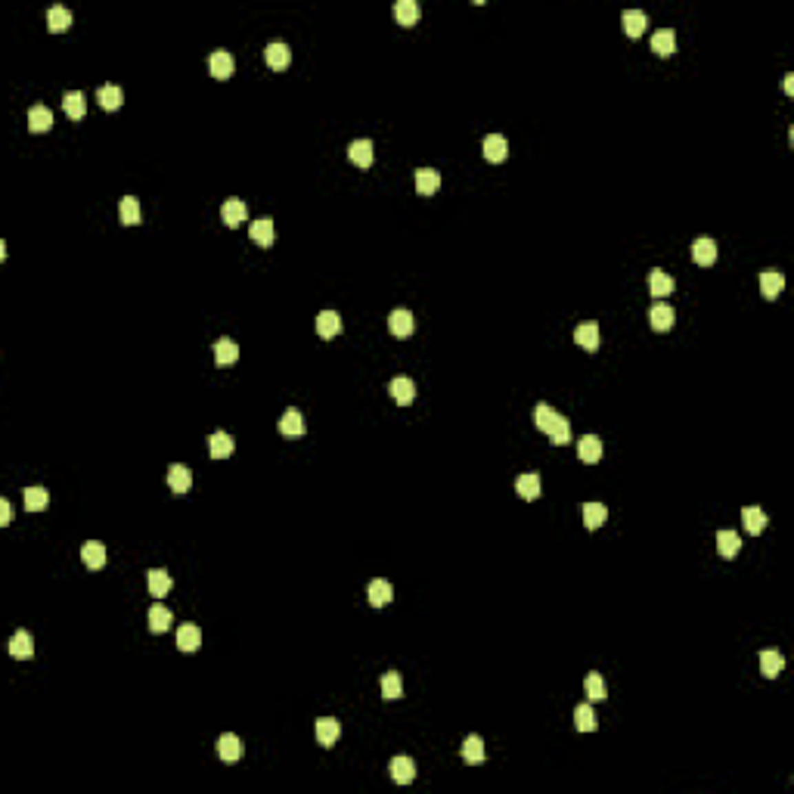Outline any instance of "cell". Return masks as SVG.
<instances>
[{"mask_svg": "<svg viewBox=\"0 0 794 794\" xmlns=\"http://www.w3.org/2000/svg\"><path fill=\"white\" fill-rule=\"evenodd\" d=\"M264 63L270 65V69H286L289 63H292V50H289L282 41H270L267 47H264Z\"/></svg>", "mask_w": 794, "mask_h": 794, "instance_id": "6da1fadb", "label": "cell"}, {"mask_svg": "<svg viewBox=\"0 0 794 794\" xmlns=\"http://www.w3.org/2000/svg\"><path fill=\"white\" fill-rule=\"evenodd\" d=\"M208 69H211V75L218 78V81H227V78L233 75V69H236V59H233L227 50H214L211 56H208Z\"/></svg>", "mask_w": 794, "mask_h": 794, "instance_id": "7a4b0ae2", "label": "cell"}, {"mask_svg": "<svg viewBox=\"0 0 794 794\" xmlns=\"http://www.w3.org/2000/svg\"><path fill=\"white\" fill-rule=\"evenodd\" d=\"M348 158L357 165V168H369V165L375 162V146H373V140H354V143L348 146Z\"/></svg>", "mask_w": 794, "mask_h": 794, "instance_id": "3957f363", "label": "cell"}, {"mask_svg": "<svg viewBox=\"0 0 794 794\" xmlns=\"http://www.w3.org/2000/svg\"><path fill=\"white\" fill-rule=\"evenodd\" d=\"M366 599H369V605H373V608H382V605H388V602L394 599V589H391V583H388V581H382V577H375V581H369V587H366Z\"/></svg>", "mask_w": 794, "mask_h": 794, "instance_id": "277c9868", "label": "cell"}, {"mask_svg": "<svg viewBox=\"0 0 794 794\" xmlns=\"http://www.w3.org/2000/svg\"><path fill=\"white\" fill-rule=\"evenodd\" d=\"M388 329H391V335L397 338H407L410 332H413V313L404 311V307H397V311L388 313Z\"/></svg>", "mask_w": 794, "mask_h": 794, "instance_id": "5b68a950", "label": "cell"}, {"mask_svg": "<svg viewBox=\"0 0 794 794\" xmlns=\"http://www.w3.org/2000/svg\"><path fill=\"white\" fill-rule=\"evenodd\" d=\"M692 258H695V264H698V267H711V264L717 261V242H713V239H707V236L695 239V242H692Z\"/></svg>", "mask_w": 794, "mask_h": 794, "instance_id": "8992f818", "label": "cell"}, {"mask_svg": "<svg viewBox=\"0 0 794 794\" xmlns=\"http://www.w3.org/2000/svg\"><path fill=\"white\" fill-rule=\"evenodd\" d=\"M577 457H581V463L593 466L602 459V441L596 438V435H583L581 441H577Z\"/></svg>", "mask_w": 794, "mask_h": 794, "instance_id": "52a82bcc", "label": "cell"}, {"mask_svg": "<svg viewBox=\"0 0 794 794\" xmlns=\"http://www.w3.org/2000/svg\"><path fill=\"white\" fill-rule=\"evenodd\" d=\"M146 587H149V593L156 596V599H162V596H168V589L174 587V581H171V574L165 568H152V571H146Z\"/></svg>", "mask_w": 794, "mask_h": 794, "instance_id": "ba28073f", "label": "cell"}, {"mask_svg": "<svg viewBox=\"0 0 794 794\" xmlns=\"http://www.w3.org/2000/svg\"><path fill=\"white\" fill-rule=\"evenodd\" d=\"M388 769H391V779L397 782V785H410V782L416 779V763L410 760V757H394L391 763H388Z\"/></svg>", "mask_w": 794, "mask_h": 794, "instance_id": "9c48e42d", "label": "cell"}, {"mask_svg": "<svg viewBox=\"0 0 794 794\" xmlns=\"http://www.w3.org/2000/svg\"><path fill=\"white\" fill-rule=\"evenodd\" d=\"M391 13H394V19H397V25L410 28L419 22V3H416V0H397Z\"/></svg>", "mask_w": 794, "mask_h": 794, "instance_id": "30bf717a", "label": "cell"}, {"mask_svg": "<svg viewBox=\"0 0 794 794\" xmlns=\"http://www.w3.org/2000/svg\"><path fill=\"white\" fill-rule=\"evenodd\" d=\"M168 488L174 490V494H187V490L193 488V472H189L187 466L174 463V466L168 469Z\"/></svg>", "mask_w": 794, "mask_h": 794, "instance_id": "8fae6325", "label": "cell"}, {"mask_svg": "<svg viewBox=\"0 0 794 794\" xmlns=\"http://www.w3.org/2000/svg\"><path fill=\"white\" fill-rule=\"evenodd\" d=\"M506 156H509L506 137H503V134H488V137H484V158L497 165V162H503Z\"/></svg>", "mask_w": 794, "mask_h": 794, "instance_id": "7c38bea8", "label": "cell"}, {"mask_svg": "<svg viewBox=\"0 0 794 794\" xmlns=\"http://www.w3.org/2000/svg\"><path fill=\"white\" fill-rule=\"evenodd\" d=\"M276 239V227L270 218H258L255 224H251V242H258L261 249H270Z\"/></svg>", "mask_w": 794, "mask_h": 794, "instance_id": "4fadbf2b", "label": "cell"}, {"mask_svg": "<svg viewBox=\"0 0 794 794\" xmlns=\"http://www.w3.org/2000/svg\"><path fill=\"white\" fill-rule=\"evenodd\" d=\"M81 558L90 571H100L103 565H106V546H103L100 540H87V543L81 546Z\"/></svg>", "mask_w": 794, "mask_h": 794, "instance_id": "5bb4252c", "label": "cell"}, {"mask_svg": "<svg viewBox=\"0 0 794 794\" xmlns=\"http://www.w3.org/2000/svg\"><path fill=\"white\" fill-rule=\"evenodd\" d=\"M245 214H249V208H245L242 199H227L224 208H220V218H224V224L230 227V230H236V227L242 224Z\"/></svg>", "mask_w": 794, "mask_h": 794, "instance_id": "9a60e30c", "label": "cell"}, {"mask_svg": "<svg viewBox=\"0 0 794 794\" xmlns=\"http://www.w3.org/2000/svg\"><path fill=\"white\" fill-rule=\"evenodd\" d=\"M649 323H651V329H658V332L673 329V323H676L673 307H670V304H655L649 311Z\"/></svg>", "mask_w": 794, "mask_h": 794, "instance_id": "2e32d148", "label": "cell"}, {"mask_svg": "<svg viewBox=\"0 0 794 794\" xmlns=\"http://www.w3.org/2000/svg\"><path fill=\"white\" fill-rule=\"evenodd\" d=\"M304 432H307L304 416H301L298 410H286L280 419V435H286V438H301Z\"/></svg>", "mask_w": 794, "mask_h": 794, "instance_id": "e0dca14e", "label": "cell"}, {"mask_svg": "<svg viewBox=\"0 0 794 794\" xmlns=\"http://www.w3.org/2000/svg\"><path fill=\"white\" fill-rule=\"evenodd\" d=\"M338 735H342L338 720H332V717H320L317 720V742L323 744V748H332V744L338 742Z\"/></svg>", "mask_w": 794, "mask_h": 794, "instance_id": "ac0fdd59", "label": "cell"}, {"mask_svg": "<svg viewBox=\"0 0 794 794\" xmlns=\"http://www.w3.org/2000/svg\"><path fill=\"white\" fill-rule=\"evenodd\" d=\"M202 645V630L196 624H180L177 627V649L180 651H196Z\"/></svg>", "mask_w": 794, "mask_h": 794, "instance_id": "d6986e66", "label": "cell"}, {"mask_svg": "<svg viewBox=\"0 0 794 794\" xmlns=\"http://www.w3.org/2000/svg\"><path fill=\"white\" fill-rule=\"evenodd\" d=\"M233 450H236V444H233V438L227 432H214L211 438H208V453H211V459H227V457H233Z\"/></svg>", "mask_w": 794, "mask_h": 794, "instance_id": "ffe728a7", "label": "cell"}, {"mask_svg": "<svg viewBox=\"0 0 794 794\" xmlns=\"http://www.w3.org/2000/svg\"><path fill=\"white\" fill-rule=\"evenodd\" d=\"M651 50L658 56H673L676 53V32L673 28H661V32L651 34Z\"/></svg>", "mask_w": 794, "mask_h": 794, "instance_id": "44dd1931", "label": "cell"}, {"mask_svg": "<svg viewBox=\"0 0 794 794\" xmlns=\"http://www.w3.org/2000/svg\"><path fill=\"white\" fill-rule=\"evenodd\" d=\"M10 655L16 658V661H25V658L34 655V639L28 630H19L13 639H10Z\"/></svg>", "mask_w": 794, "mask_h": 794, "instance_id": "7402d4cb", "label": "cell"}, {"mask_svg": "<svg viewBox=\"0 0 794 794\" xmlns=\"http://www.w3.org/2000/svg\"><path fill=\"white\" fill-rule=\"evenodd\" d=\"M673 289H676V282L670 273H664V270H658V267L649 273V292L655 295V298H664V295H670Z\"/></svg>", "mask_w": 794, "mask_h": 794, "instance_id": "603a6c76", "label": "cell"}, {"mask_svg": "<svg viewBox=\"0 0 794 794\" xmlns=\"http://www.w3.org/2000/svg\"><path fill=\"white\" fill-rule=\"evenodd\" d=\"M22 506H25L28 512H44V509L50 506V494H47L44 488H25L22 490Z\"/></svg>", "mask_w": 794, "mask_h": 794, "instance_id": "cb8c5ba5", "label": "cell"}, {"mask_svg": "<svg viewBox=\"0 0 794 794\" xmlns=\"http://www.w3.org/2000/svg\"><path fill=\"white\" fill-rule=\"evenodd\" d=\"M236 360H239L236 342H233V338H218V342H214V363H218V366H230V363H236Z\"/></svg>", "mask_w": 794, "mask_h": 794, "instance_id": "d4e9b609", "label": "cell"}, {"mask_svg": "<svg viewBox=\"0 0 794 794\" xmlns=\"http://www.w3.org/2000/svg\"><path fill=\"white\" fill-rule=\"evenodd\" d=\"M53 127V112L47 106H32L28 112V131L32 134H47Z\"/></svg>", "mask_w": 794, "mask_h": 794, "instance_id": "484cf974", "label": "cell"}, {"mask_svg": "<svg viewBox=\"0 0 794 794\" xmlns=\"http://www.w3.org/2000/svg\"><path fill=\"white\" fill-rule=\"evenodd\" d=\"M388 391H391V397L401 404V407H410V404H413V397H416L413 379H394L391 385H388Z\"/></svg>", "mask_w": 794, "mask_h": 794, "instance_id": "4316f807", "label": "cell"}, {"mask_svg": "<svg viewBox=\"0 0 794 794\" xmlns=\"http://www.w3.org/2000/svg\"><path fill=\"white\" fill-rule=\"evenodd\" d=\"M438 187H441V174L435 168H419V171H416V193H419V196L438 193Z\"/></svg>", "mask_w": 794, "mask_h": 794, "instance_id": "83f0119b", "label": "cell"}, {"mask_svg": "<svg viewBox=\"0 0 794 794\" xmlns=\"http://www.w3.org/2000/svg\"><path fill=\"white\" fill-rule=\"evenodd\" d=\"M218 754L224 763H236L239 757H242V744H239V738L233 735V732H227V735L218 738Z\"/></svg>", "mask_w": 794, "mask_h": 794, "instance_id": "f1b7e54d", "label": "cell"}, {"mask_svg": "<svg viewBox=\"0 0 794 794\" xmlns=\"http://www.w3.org/2000/svg\"><path fill=\"white\" fill-rule=\"evenodd\" d=\"M317 332L320 338H332L342 332V317H338L335 311H320L317 313Z\"/></svg>", "mask_w": 794, "mask_h": 794, "instance_id": "f546056e", "label": "cell"}, {"mask_svg": "<svg viewBox=\"0 0 794 794\" xmlns=\"http://www.w3.org/2000/svg\"><path fill=\"white\" fill-rule=\"evenodd\" d=\"M742 521H744V531L757 537V534H763V527H766V512H763L760 506H744Z\"/></svg>", "mask_w": 794, "mask_h": 794, "instance_id": "4dcf8cb0", "label": "cell"}, {"mask_svg": "<svg viewBox=\"0 0 794 794\" xmlns=\"http://www.w3.org/2000/svg\"><path fill=\"white\" fill-rule=\"evenodd\" d=\"M785 289V280H782V273L779 270H763L760 273V292H763V298H779V292Z\"/></svg>", "mask_w": 794, "mask_h": 794, "instance_id": "1f68e13d", "label": "cell"}, {"mask_svg": "<svg viewBox=\"0 0 794 794\" xmlns=\"http://www.w3.org/2000/svg\"><path fill=\"white\" fill-rule=\"evenodd\" d=\"M63 109H65V115H69L72 121H81L84 112H87V103H84L81 90H69V94L63 96Z\"/></svg>", "mask_w": 794, "mask_h": 794, "instance_id": "d6a6232c", "label": "cell"}, {"mask_svg": "<svg viewBox=\"0 0 794 794\" xmlns=\"http://www.w3.org/2000/svg\"><path fill=\"white\" fill-rule=\"evenodd\" d=\"M782 667H785V658H782L779 651H773V649L760 651V673L766 676V680H775V676L782 673Z\"/></svg>", "mask_w": 794, "mask_h": 794, "instance_id": "836d02e7", "label": "cell"}, {"mask_svg": "<svg viewBox=\"0 0 794 794\" xmlns=\"http://www.w3.org/2000/svg\"><path fill=\"white\" fill-rule=\"evenodd\" d=\"M574 342L581 344L583 351H596V348H599V326H596V323H581L574 329Z\"/></svg>", "mask_w": 794, "mask_h": 794, "instance_id": "e575fe53", "label": "cell"}, {"mask_svg": "<svg viewBox=\"0 0 794 794\" xmlns=\"http://www.w3.org/2000/svg\"><path fill=\"white\" fill-rule=\"evenodd\" d=\"M515 494L521 497V500L534 503L540 497V475H534V472H527V475H521L519 481H515Z\"/></svg>", "mask_w": 794, "mask_h": 794, "instance_id": "d590c367", "label": "cell"}, {"mask_svg": "<svg viewBox=\"0 0 794 794\" xmlns=\"http://www.w3.org/2000/svg\"><path fill=\"white\" fill-rule=\"evenodd\" d=\"M645 25H649V16H645L642 10H627V13H624V32H627V38H642Z\"/></svg>", "mask_w": 794, "mask_h": 794, "instance_id": "8d00e7d4", "label": "cell"}, {"mask_svg": "<svg viewBox=\"0 0 794 794\" xmlns=\"http://www.w3.org/2000/svg\"><path fill=\"white\" fill-rule=\"evenodd\" d=\"M96 96H100V106L106 109V112H115V109H121V103H125V94H121V87H115V84H103V87L96 90Z\"/></svg>", "mask_w": 794, "mask_h": 794, "instance_id": "74e56055", "label": "cell"}, {"mask_svg": "<svg viewBox=\"0 0 794 794\" xmlns=\"http://www.w3.org/2000/svg\"><path fill=\"white\" fill-rule=\"evenodd\" d=\"M146 620H149V630H152V633H165V630H171V620H174V614H171L165 605H152L149 614H146Z\"/></svg>", "mask_w": 794, "mask_h": 794, "instance_id": "f35d334b", "label": "cell"}, {"mask_svg": "<svg viewBox=\"0 0 794 794\" xmlns=\"http://www.w3.org/2000/svg\"><path fill=\"white\" fill-rule=\"evenodd\" d=\"M738 546H742V537L735 531H720L717 534V552L723 558H735L738 556Z\"/></svg>", "mask_w": 794, "mask_h": 794, "instance_id": "ab89813d", "label": "cell"}, {"mask_svg": "<svg viewBox=\"0 0 794 794\" xmlns=\"http://www.w3.org/2000/svg\"><path fill=\"white\" fill-rule=\"evenodd\" d=\"M556 422H558L556 410H552L550 404H537V410H534V426H537L543 435H550L552 428H556Z\"/></svg>", "mask_w": 794, "mask_h": 794, "instance_id": "60d3db41", "label": "cell"}, {"mask_svg": "<svg viewBox=\"0 0 794 794\" xmlns=\"http://www.w3.org/2000/svg\"><path fill=\"white\" fill-rule=\"evenodd\" d=\"M69 25H72V13L65 7H50V10H47V28H50L53 34H63Z\"/></svg>", "mask_w": 794, "mask_h": 794, "instance_id": "b9f144b4", "label": "cell"}, {"mask_svg": "<svg viewBox=\"0 0 794 794\" xmlns=\"http://www.w3.org/2000/svg\"><path fill=\"white\" fill-rule=\"evenodd\" d=\"M118 218L125 227H137L140 224V202L134 199V196H125V199L118 202Z\"/></svg>", "mask_w": 794, "mask_h": 794, "instance_id": "7bdbcfd3", "label": "cell"}, {"mask_svg": "<svg viewBox=\"0 0 794 794\" xmlns=\"http://www.w3.org/2000/svg\"><path fill=\"white\" fill-rule=\"evenodd\" d=\"M404 695V680L397 670H388L385 676H382V698L394 701V698H401Z\"/></svg>", "mask_w": 794, "mask_h": 794, "instance_id": "ee69618b", "label": "cell"}, {"mask_svg": "<svg viewBox=\"0 0 794 794\" xmlns=\"http://www.w3.org/2000/svg\"><path fill=\"white\" fill-rule=\"evenodd\" d=\"M463 760L469 763V766H478V763H484V742L478 735H469L463 742Z\"/></svg>", "mask_w": 794, "mask_h": 794, "instance_id": "f6af8a7d", "label": "cell"}, {"mask_svg": "<svg viewBox=\"0 0 794 794\" xmlns=\"http://www.w3.org/2000/svg\"><path fill=\"white\" fill-rule=\"evenodd\" d=\"M608 519V509L602 506V503H587L583 506V525L589 527V531H596V527H602Z\"/></svg>", "mask_w": 794, "mask_h": 794, "instance_id": "bcb514c9", "label": "cell"}, {"mask_svg": "<svg viewBox=\"0 0 794 794\" xmlns=\"http://www.w3.org/2000/svg\"><path fill=\"white\" fill-rule=\"evenodd\" d=\"M574 726H577L581 732H593L596 726H599V720H596L593 707H589V704H577V707H574Z\"/></svg>", "mask_w": 794, "mask_h": 794, "instance_id": "7dc6e473", "label": "cell"}, {"mask_svg": "<svg viewBox=\"0 0 794 794\" xmlns=\"http://www.w3.org/2000/svg\"><path fill=\"white\" fill-rule=\"evenodd\" d=\"M583 689H587V698L589 701H605V680L599 673H587L583 680Z\"/></svg>", "mask_w": 794, "mask_h": 794, "instance_id": "c3c4849f", "label": "cell"}, {"mask_svg": "<svg viewBox=\"0 0 794 794\" xmlns=\"http://www.w3.org/2000/svg\"><path fill=\"white\" fill-rule=\"evenodd\" d=\"M550 441H552V444H568V441H571V422L565 419V416H558L556 428L550 432Z\"/></svg>", "mask_w": 794, "mask_h": 794, "instance_id": "681fc988", "label": "cell"}, {"mask_svg": "<svg viewBox=\"0 0 794 794\" xmlns=\"http://www.w3.org/2000/svg\"><path fill=\"white\" fill-rule=\"evenodd\" d=\"M10 519H13V506H10L7 500H0V525L7 527V525H10Z\"/></svg>", "mask_w": 794, "mask_h": 794, "instance_id": "f907efd6", "label": "cell"}, {"mask_svg": "<svg viewBox=\"0 0 794 794\" xmlns=\"http://www.w3.org/2000/svg\"><path fill=\"white\" fill-rule=\"evenodd\" d=\"M785 94H788V96L794 94V75H785Z\"/></svg>", "mask_w": 794, "mask_h": 794, "instance_id": "816d5d0a", "label": "cell"}]
</instances>
